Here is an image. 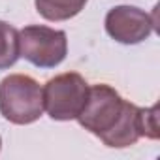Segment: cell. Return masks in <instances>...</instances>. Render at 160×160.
<instances>
[{
  "mask_svg": "<svg viewBox=\"0 0 160 160\" xmlns=\"http://www.w3.org/2000/svg\"><path fill=\"white\" fill-rule=\"evenodd\" d=\"M139 109L136 104L126 102L113 87L98 83L89 87L87 102L77 115L85 130L100 138L111 149H124L141 138Z\"/></svg>",
  "mask_w": 160,
  "mask_h": 160,
  "instance_id": "6da1fadb",
  "label": "cell"
},
{
  "mask_svg": "<svg viewBox=\"0 0 160 160\" xmlns=\"http://www.w3.org/2000/svg\"><path fill=\"white\" fill-rule=\"evenodd\" d=\"M0 115L13 124H32L43 115V87L34 77L12 73L0 81Z\"/></svg>",
  "mask_w": 160,
  "mask_h": 160,
  "instance_id": "7a4b0ae2",
  "label": "cell"
},
{
  "mask_svg": "<svg viewBox=\"0 0 160 160\" xmlns=\"http://www.w3.org/2000/svg\"><path fill=\"white\" fill-rule=\"evenodd\" d=\"M89 96V83L77 72L51 77L43 85V111L53 121H73Z\"/></svg>",
  "mask_w": 160,
  "mask_h": 160,
  "instance_id": "3957f363",
  "label": "cell"
},
{
  "mask_svg": "<svg viewBox=\"0 0 160 160\" xmlns=\"http://www.w3.org/2000/svg\"><path fill=\"white\" fill-rule=\"evenodd\" d=\"M19 55L38 68H57L68 55L66 32L43 25H28L19 30Z\"/></svg>",
  "mask_w": 160,
  "mask_h": 160,
  "instance_id": "277c9868",
  "label": "cell"
},
{
  "mask_svg": "<svg viewBox=\"0 0 160 160\" xmlns=\"http://www.w3.org/2000/svg\"><path fill=\"white\" fill-rule=\"evenodd\" d=\"M154 30V19L136 6H115L106 15V32L119 43L136 45Z\"/></svg>",
  "mask_w": 160,
  "mask_h": 160,
  "instance_id": "5b68a950",
  "label": "cell"
},
{
  "mask_svg": "<svg viewBox=\"0 0 160 160\" xmlns=\"http://www.w3.org/2000/svg\"><path fill=\"white\" fill-rule=\"evenodd\" d=\"M89 0H34L36 12L47 21H68L83 12Z\"/></svg>",
  "mask_w": 160,
  "mask_h": 160,
  "instance_id": "8992f818",
  "label": "cell"
},
{
  "mask_svg": "<svg viewBox=\"0 0 160 160\" xmlns=\"http://www.w3.org/2000/svg\"><path fill=\"white\" fill-rule=\"evenodd\" d=\"M19 30L0 21V70H8L19 60Z\"/></svg>",
  "mask_w": 160,
  "mask_h": 160,
  "instance_id": "52a82bcc",
  "label": "cell"
},
{
  "mask_svg": "<svg viewBox=\"0 0 160 160\" xmlns=\"http://www.w3.org/2000/svg\"><path fill=\"white\" fill-rule=\"evenodd\" d=\"M156 106L152 108H141L139 109V128H141V138L149 139H158V121H156Z\"/></svg>",
  "mask_w": 160,
  "mask_h": 160,
  "instance_id": "ba28073f",
  "label": "cell"
},
{
  "mask_svg": "<svg viewBox=\"0 0 160 160\" xmlns=\"http://www.w3.org/2000/svg\"><path fill=\"white\" fill-rule=\"evenodd\" d=\"M0 149H2V138H0Z\"/></svg>",
  "mask_w": 160,
  "mask_h": 160,
  "instance_id": "9c48e42d",
  "label": "cell"
}]
</instances>
